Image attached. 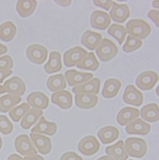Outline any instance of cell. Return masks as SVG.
Here are the masks:
<instances>
[{
    "instance_id": "3",
    "label": "cell",
    "mask_w": 159,
    "mask_h": 160,
    "mask_svg": "<svg viewBox=\"0 0 159 160\" xmlns=\"http://www.w3.org/2000/svg\"><path fill=\"white\" fill-rule=\"evenodd\" d=\"M118 52L117 45L108 38H103L95 49V53L102 62H108L114 58Z\"/></svg>"
},
{
    "instance_id": "41",
    "label": "cell",
    "mask_w": 159,
    "mask_h": 160,
    "mask_svg": "<svg viewBox=\"0 0 159 160\" xmlns=\"http://www.w3.org/2000/svg\"><path fill=\"white\" fill-rule=\"evenodd\" d=\"M148 16L151 20H152L154 22V23L156 24V26L157 27L159 26V23H158L159 12H158V10H150L149 12L148 13Z\"/></svg>"
},
{
    "instance_id": "24",
    "label": "cell",
    "mask_w": 159,
    "mask_h": 160,
    "mask_svg": "<svg viewBox=\"0 0 159 160\" xmlns=\"http://www.w3.org/2000/svg\"><path fill=\"white\" fill-rule=\"evenodd\" d=\"M57 130V126L55 122L47 121L45 117H41L37 124L32 128L31 133H43L52 136L56 133Z\"/></svg>"
},
{
    "instance_id": "21",
    "label": "cell",
    "mask_w": 159,
    "mask_h": 160,
    "mask_svg": "<svg viewBox=\"0 0 159 160\" xmlns=\"http://www.w3.org/2000/svg\"><path fill=\"white\" fill-rule=\"evenodd\" d=\"M119 134L120 132L117 128L113 126H107L99 130L98 136L103 143L108 144L117 140Z\"/></svg>"
},
{
    "instance_id": "27",
    "label": "cell",
    "mask_w": 159,
    "mask_h": 160,
    "mask_svg": "<svg viewBox=\"0 0 159 160\" xmlns=\"http://www.w3.org/2000/svg\"><path fill=\"white\" fill-rule=\"evenodd\" d=\"M43 111L41 110L32 108L24 116L21 126L23 129L28 130L30 128L37 122L40 118L43 115Z\"/></svg>"
},
{
    "instance_id": "32",
    "label": "cell",
    "mask_w": 159,
    "mask_h": 160,
    "mask_svg": "<svg viewBox=\"0 0 159 160\" xmlns=\"http://www.w3.org/2000/svg\"><path fill=\"white\" fill-rule=\"evenodd\" d=\"M22 100L20 97L11 94H6L0 97V112L7 113L16 105Z\"/></svg>"
},
{
    "instance_id": "20",
    "label": "cell",
    "mask_w": 159,
    "mask_h": 160,
    "mask_svg": "<svg viewBox=\"0 0 159 160\" xmlns=\"http://www.w3.org/2000/svg\"><path fill=\"white\" fill-rule=\"evenodd\" d=\"M76 105L83 109H90L94 107L98 103V97L96 94L81 93L75 95Z\"/></svg>"
},
{
    "instance_id": "49",
    "label": "cell",
    "mask_w": 159,
    "mask_h": 160,
    "mask_svg": "<svg viewBox=\"0 0 159 160\" xmlns=\"http://www.w3.org/2000/svg\"><path fill=\"white\" fill-rule=\"evenodd\" d=\"M5 92H6V91H5V89L3 86H0V94H3Z\"/></svg>"
},
{
    "instance_id": "18",
    "label": "cell",
    "mask_w": 159,
    "mask_h": 160,
    "mask_svg": "<svg viewBox=\"0 0 159 160\" xmlns=\"http://www.w3.org/2000/svg\"><path fill=\"white\" fill-rule=\"evenodd\" d=\"M27 102L29 105L34 108L43 110L46 109L49 104V99L42 92H33L27 97Z\"/></svg>"
},
{
    "instance_id": "7",
    "label": "cell",
    "mask_w": 159,
    "mask_h": 160,
    "mask_svg": "<svg viewBox=\"0 0 159 160\" xmlns=\"http://www.w3.org/2000/svg\"><path fill=\"white\" fill-rule=\"evenodd\" d=\"M101 145L94 135H88L80 141L78 148L79 151L85 156H91L98 152Z\"/></svg>"
},
{
    "instance_id": "9",
    "label": "cell",
    "mask_w": 159,
    "mask_h": 160,
    "mask_svg": "<svg viewBox=\"0 0 159 160\" xmlns=\"http://www.w3.org/2000/svg\"><path fill=\"white\" fill-rule=\"evenodd\" d=\"M5 91L9 94L20 97L24 94L26 90V86L22 79L17 76H14L4 83L3 86Z\"/></svg>"
},
{
    "instance_id": "33",
    "label": "cell",
    "mask_w": 159,
    "mask_h": 160,
    "mask_svg": "<svg viewBox=\"0 0 159 160\" xmlns=\"http://www.w3.org/2000/svg\"><path fill=\"white\" fill-rule=\"evenodd\" d=\"M99 62L97 59L94 52H90L87 54V56L80 62L78 63L76 67L78 68L95 71L99 67Z\"/></svg>"
},
{
    "instance_id": "11",
    "label": "cell",
    "mask_w": 159,
    "mask_h": 160,
    "mask_svg": "<svg viewBox=\"0 0 159 160\" xmlns=\"http://www.w3.org/2000/svg\"><path fill=\"white\" fill-rule=\"evenodd\" d=\"M65 77L69 86L72 87L80 85L90 81L93 78L94 75L91 73L78 72L76 70L72 69L67 70L65 72Z\"/></svg>"
},
{
    "instance_id": "37",
    "label": "cell",
    "mask_w": 159,
    "mask_h": 160,
    "mask_svg": "<svg viewBox=\"0 0 159 160\" xmlns=\"http://www.w3.org/2000/svg\"><path fill=\"white\" fill-rule=\"evenodd\" d=\"M13 129V124L9 119L4 115H0V132L4 135L11 133Z\"/></svg>"
},
{
    "instance_id": "44",
    "label": "cell",
    "mask_w": 159,
    "mask_h": 160,
    "mask_svg": "<svg viewBox=\"0 0 159 160\" xmlns=\"http://www.w3.org/2000/svg\"><path fill=\"white\" fill-rule=\"evenodd\" d=\"M55 2L62 7H68L70 5L71 3V1H69V0H66V1H63V0H56Z\"/></svg>"
},
{
    "instance_id": "26",
    "label": "cell",
    "mask_w": 159,
    "mask_h": 160,
    "mask_svg": "<svg viewBox=\"0 0 159 160\" xmlns=\"http://www.w3.org/2000/svg\"><path fill=\"white\" fill-rule=\"evenodd\" d=\"M141 118L150 122H155L159 119V109L157 104L153 103L145 105L141 110Z\"/></svg>"
},
{
    "instance_id": "19",
    "label": "cell",
    "mask_w": 159,
    "mask_h": 160,
    "mask_svg": "<svg viewBox=\"0 0 159 160\" xmlns=\"http://www.w3.org/2000/svg\"><path fill=\"white\" fill-rule=\"evenodd\" d=\"M139 116V110L137 108L127 107L119 111L117 116V121L121 126H125L138 118Z\"/></svg>"
},
{
    "instance_id": "12",
    "label": "cell",
    "mask_w": 159,
    "mask_h": 160,
    "mask_svg": "<svg viewBox=\"0 0 159 160\" xmlns=\"http://www.w3.org/2000/svg\"><path fill=\"white\" fill-rule=\"evenodd\" d=\"M110 18L116 22H124L129 18L131 12L129 6L126 4H119L113 2L112 8L109 12Z\"/></svg>"
},
{
    "instance_id": "4",
    "label": "cell",
    "mask_w": 159,
    "mask_h": 160,
    "mask_svg": "<svg viewBox=\"0 0 159 160\" xmlns=\"http://www.w3.org/2000/svg\"><path fill=\"white\" fill-rule=\"evenodd\" d=\"M87 51L84 48L76 46L68 50L64 54L63 61L66 67L76 66L87 55Z\"/></svg>"
},
{
    "instance_id": "15",
    "label": "cell",
    "mask_w": 159,
    "mask_h": 160,
    "mask_svg": "<svg viewBox=\"0 0 159 160\" xmlns=\"http://www.w3.org/2000/svg\"><path fill=\"white\" fill-rule=\"evenodd\" d=\"M100 87L101 80L99 78L95 77L86 82L75 86V88L72 89V91L75 94L87 93L97 94L99 92Z\"/></svg>"
},
{
    "instance_id": "1",
    "label": "cell",
    "mask_w": 159,
    "mask_h": 160,
    "mask_svg": "<svg viewBox=\"0 0 159 160\" xmlns=\"http://www.w3.org/2000/svg\"><path fill=\"white\" fill-rule=\"evenodd\" d=\"M127 33L130 36L137 39H145L151 33L152 28L145 20L133 19L126 24Z\"/></svg>"
},
{
    "instance_id": "10",
    "label": "cell",
    "mask_w": 159,
    "mask_h": 160,
    "mask_svg": "<svg viewBox=\"0 0 159 160\" xmlns=\"http://www.w3.org/2000/svg\"><path fill=\"white\" fill-rule=\"evenodd\" d=\"M90 26L95 29L105 30L111 24V18L108 13L101 10L94 11L90 16Z\"/></svg>"
},
{
    "instance_id": "16",
    "label": "cell",
    "mask_w": 159,
    "mask_h": 160,
    "mask_svg": "<svg viewBox=\"0 0 159 160\" xmlns=\"http://www.w3.org/2000/svg\"><path fill=\"white\" fill-rule=\"evenodd\" d=\"M31 139L38 149L39 152L43 155L50 153L52 150V142L50 138L45 135L31 133Z\"/></svg>"
},
{
    "instance_id": "47",
    "label": "cell",
    "mask_w": 159,
    "mask_h": 160,
    "mask_svg": "<svg viewBox=\"0 0 159 160\" xmlns=\"http://www.w3.org/2000/svg\"><path fill=\"white\" fill-rule=\"evenodd\" d=\"M98 160H115V159L109 156H104L99 158Z\"/></svg>"
},
{
    "instance_id": "43",
    "label": "cell",
    "mask_w": 159,
    "mask_h": 160,
    "mask_svg": "<svg viewBox=\"0 0 159 160\" xmlns=\"http://www.w3.org/2000/svg\"><path fill=\"white\" fill-rule=\"evenodd\" d=\"M23 159L24 160H45V159L42 156L38 154L27 156H25L24 158Z\"/></svg>"
},
{
    "instance_id": "25",
    "label": "cell",
    "mask_w": 159,
    "mask_h": 160,
    "mask_svg": "<svg viewBox=\"0 0 159 160\" xmlns=\"http://www.w3.org/2000/svg\"><path fill=\"white\" fill-rule=\"evenodd\" d=\"M122 86V82L117 78L108 79L104 84L102 94L106 98H112L117 95Z\"/></svg>"
},
{
    "instance_id": "31",
    "label": "cell",
    "mask_w": 159,
    "mask_h": 160,
    "mask_svg": "<svg viewBox=\"0 0 159 160\" xmlns=\"http://www.w3.org/2000/svg\"><path fill=\"white\" fill-rule=\"evenodd\" d=\"M37 6L36 1H18L16 9L22 18H27L33 13Z\"/></svg>"
},
{
    "instance_id": "46",
    "label": "cell",
    "mask_w": 159,
    "mask_h": 160,
    "mask_svg": "<svg viewBox=\"0 0 159 160\" xmlns=\"http://www.w3.org/2000/svg\"><path fill=\"white\" fill-rule=\"evenodd\" d=\"M8 51V48L7 46L0 43V55L5 54Z\"/></svg>"
},
{
    "instance_id": "17",
    "label": "cell",
    "mask_w": 159,
    "mask_h": 160,
    "mask_svg": "<svg viewBox=\"0 0 159 160\" xmlns=\"http://www.w3.org/2000/svg\"><path fill=\"white\" fill-rule=\"evenodd\" d=\"M51 101L62 109H68L73 105V96L66 90H62L52 94Z\"/></svg>"
},
{
    "instance_id": "13",
    "label": "cell",
    "mask_w": 159,
    "mask_h": 160,
    "mask_svg": "<svg viewBox=\"0 0 159 160\" xmlns=\"http://www.w3.org/2000/svg\"><path fill=\"white\" fill-rule=\"evenodd\" d=\"M123 100L127 104L139 107L143 103V95L134 86L129 85L124 91Z\"/></svg>"
},
{
    "instance_id": "8",
    "label": "cell",
    "mask_w": 159,
    "mask_h": 160,
    "mask_svg": "<svg viewBox=\"0 0 159 160\" xmlns=\"http://www.w3.org/2000/svg\"><path fill=\"white\" fill-rule=\"evenodd\" d=\"M15 148L19 154L26 156L38 153L33 143L27 135H21L15 138Z\"/></svg>"
},
{
    "instance_id": "36",
    "label": "cell",
    "mask_w": 159,
    "mask_h": 160,
    "mask_svg": "<svg viewBox=\"0 0 159 160\" xmlns=\"http://www.w3.org/2000/svg\"><path fill=\"white\" fill-rule=\"evenodd\" d=\"M142 45V42L141 40L129 35L127 38V41L123 45L122 49L125 52H131L139 49Z\"/></svg>"
},
{
    "instance_id": "30",
    "label": "cell",
    "mask_w": 159,
    "mask_h": 160,
    "mask_svg": "<svg viewBox=\"0 0 159 160\" xmlns=\"http://www.w3.org/2000/svg\"><path fill=\"white\" fill-rule=\"evenodd\" d=\"M17 33V28L12 21H6L0 25V39L8 42H10Z\"/></svg>"
},
{
    "instance_id": "22",
    "label": "cell",
    "mask_w": 159,
    "mask_h": 160,
    "mask_svg": "<svg viewBox=\"0 0 159 160\" xmlns=\"http://www.w3.org/2000/svg\"><path fill=\"white\" fill-rule=\"evenodd\" d=\"M102 38L101 34L93 31L87 30L82 35L81 42L88 49L93 51L99 45L102 40Z\"/></svg>"
},
{
    "instance_id": "48",
    "label": "cell",
    "mask_w": 159,
    "mask_h": 160,
    "mask_svg": "<svg viewBox=\"0 0 159 160\" xmlns=\"http://www.w3.org/2000/svg\"><path fill=\"white\" fill-rule=\"evenodd\" d=\"M152 5L153 7L156 8H158L159 5H158V1H154L152 3Z\"/></svg>"
},
{
    "instance_id": "50",
    "label": "cell",
    "mask_w": 159,
    "mask_h": 160,
    "mask_svg": "<svg viewBox=\"0 0 159 160\" xmlns=\"http://www.w3.org/2000/svg\"><path fill=\"white\" fill-rule=\"evenodd\" d=\"M2 146H3V140H2V138H1V137H0V149H2Z\"/></svg>"
},
{
    "instance_id": "40",
    "label": "cell",
    "mask_w": 159,
    "mask_h": 160,
    "mask_svg": "<svg viewBox=\"0 0 159 160\" xmlns=\"http://www.w3.org/2000/svg\"><path fill=\"white\" fill-rule=\"evenodd\" d=\"M113 3V1H101V0H95V1H94V3L95 6L103 8L107 11L110 9L111 7H112Z\"/></svg>"
},
{
    "instance_id": "45",
    "label": "cell",
    "mask_w": 159,
    "mask_h": 160,
    "mask_svg": "<svg viewBox=\"0 0 159 160\" xmlns=\"http://www.w3.org/2000/svg\"><path fill=\"white\" fill-rule=\"evenodd\" d=\"M7 160H24V159L17 154H13L9 156Z\"/></svg>"
},
{
    "instance_id": "5",
    "label": "cell",
    "mask_w": 159,
    "mask_h": 160,
    "mask_svg": "<svg viewBox=\"0 0 159 160\" xmlns=\"http://www.w3.org/2000/svg\"><path fill=\"white\" fill-rule=\"evenodd\" d=\"M48 53L46 48L40 44L31 45L26 50V55L29 61L38 65H41L46 61Z\"/></svg>"
},
{
    "instance_id": "28",
    "label": "cell",
    "mask_w": 159,
    "mask_h": 160,
    "mask_svg": "<svg viewBox=\"0 0 159 160\" xmlns=\"http://www.w3.org/2000/svg\"><path fill=\"white\" fill-rule=\"evenodd\" d=\"M62 67L61 55L57 51L50 53L49 60L44 66V70L47 73H54L59 72Z\"/></svg>"
},
{
    "instance_id": "51",
    "label": "cell",
    "mask_w": 159,
    "mask_h": 160,
    "mask_svg": "<svg viewBox=\"0 0 159 160\" xmlns=\"http://www.w3.org/2000/svg\"><path fill=\"white\" fill-rule=\"evenodd\" d=\"M130 160H134V159H130Z\"/></svg>"
},
{
    "instance_id": "23",
    "label": "cell",
    "mask_w": 159,
    "mask_h": 160,
    "mask_svg": "<svg viewBox=\"0 0 159 160\" xmlns=\"http://www.w3.org/2000/svg\"><path fill=\"white\" fill-rule=\"evenodd\" d=\"M105 151L108 156L113 158L115 160H127L129 158L123 140H119L115 144L107 147Z\"/></svg>"
},
{
    "instance_id": "38",
    "label": "cell",
    "mask_w": 159,
    "mask_h": 160,
    "mask_svg": "<svg viewBox=\"0 0 159 160\" xmlns=\"http://www.w3.org/2000/svg\"><path fill=\"white\" fill-rule=\"evenodd\" d=\"M13 67V61L12 57L6 55L0 57V70H10Z\"/></svg>"
},
{
    "instance_id": "39",
    "label": "cell",
    "mask_w": 159,
    "mask_h": 160,
    "mask_svg": "<svg viewBox=\"0 0 159 160\" xmlns=\"http://www.w3.org/2000/svg\"><path fill=\"white\" fill-rule=\"evenodd\" d=\"M60 160H83V158L75 152H67L62 154Z\"/></svg>"
},
{
    "instance_id": "34",
    "label": "cell",
    "mask_w": 159,
    "mask_h": 160,
    "mask_svg": "<svg viewBox=\"0 0 159 160\" xmlns=\"http://www.w3.org/2000/svg\"><path fill=\"white\" fill-rule=\"evenodd\" d=\"M108 33L109 35L114 37L120 45L124 42L127 34L125 28L118 24H113L111 25L108 30Z\"/></svg>"
},
{
    "instance_id": "2",
    "label": "cell",
    "mask_w": 159,
    "mask_h": 160,
    "mask_svg": "<svg viewBox=\"0 0 159 160\" xmlns=\"http://www.w3.org/2000/svg\"><path fill=\"white\" fill-rule=\"evenodd\" d=\"M125 149L128 155L136 158H141L147 152V143L142 138H128L125 140Z\"/></svg>"
},
{
    "instance_id": "42",
    "label": "cell",
    "mask_w": 159,
    "mask_h": 160,
    "mask_svg": "<svg viewBox=\"0 0 159 160\" xmlns=\"http://www.w3.org/2000/svg\"><path fill=\"white\" fill-rule=\"evenodd\" d=\"M12 73V70H0V84L3 83L4 79Z\"/></svg>"
},
{
    "instance_id": "6",
    "label": "cell",
    "mask_w": 159,
    "mask_h": 160,
    "mask_svg": "<svg viewBox=\"0 0 159 160\" xmlns=\"http://www.w3.org/2000/svg\"><path fill=\"white\" fill-rule=\"evenodd\" d=\"M158 81V75L153 71H145L141 73L136 80V84L137 88L148 91L152 89Z\"/></svg>"
},
{
    "instance_id": "29",
    "label": "cell",
    "mask_w": 159,
    "mask_h": 160,
    "mask_svg": "<svg viewBox=\"0 0 159 160\" xmlns=\"http://www.w3.org/2000/svg\"><path fill=\"white\" fill-rule=\"evenodd\" d=\"M46 86L48 89L52 92L62 91L67 86L65 77L62 73L50 77L47 80Z\"/></svg>"
},
{
    "instance_id": "14",
    "label": "cell",
    "mask_w": 159,
    "mask_h": 160,
    "mask_svg": "<svg viewBox=\"0 0 159 160\" xmlns=\"http://www.w3.org/2000/svg\"><path fill=\"white\" fill-rule=\"evenodd\" d=\"M126 132L130 135H147L151 131V126L140 118H137L127 125Z\"/></svg>"
},
{
    "instance_id": "35",
    "label": "cell",
    "mask_w": 159,
    "mask_h": 160,
    "mask_svg": "<svg viewBox=\"0 0 159 160\" xmlns=\"http://www.w3.org/2000/svg\"><path fill=\"white\" fill-rule=\"evenodd\" d=\"M30 110V105L27 103H23L19 106L12 108L9 112V116L12 121L17 122Z\"/></svg>"
}]
</instances>
